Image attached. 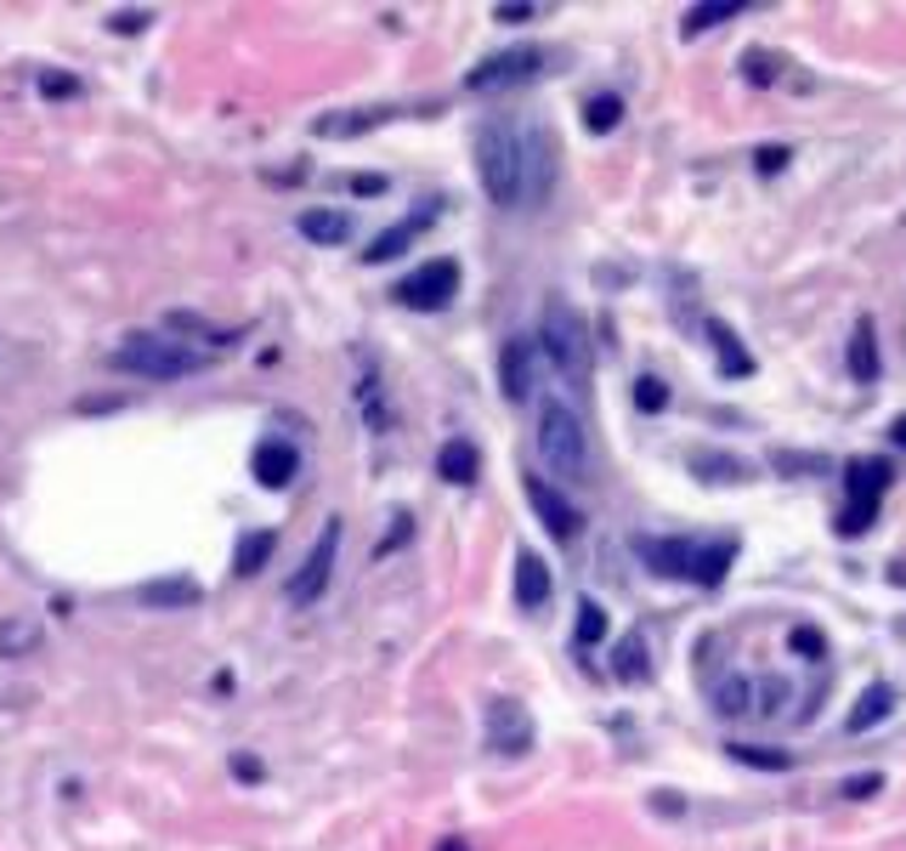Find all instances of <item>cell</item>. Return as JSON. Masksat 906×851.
<instances>
[{
  "instance_id": "obj_19",
  "label": "cell",
  "mask_w": 906,
  "mask_h": 851,
  "mask_svg": "<svg viewBox=\"0 0 906 851\" xmlns=\"http://www.w3.org/2000/svg\"><path fill=\"white\" fill-rule=\"evenodd\" d=\"M516 602H521L527 613L550 602V568H544V556H532V551L516 556Z\"/></svg>"
},
{
  "instance_id": "obj_1",
  "label": "cell",
  "mask_w": 906,
  "mask_h": 851,
  "mask_svg": "<svg viewBox=\"0 0 906 851\" xmlns=\"http://www.w3.org/2000/svg\"><path fill=\"white\" fill-rule=\"evenodd\" d=\"M477 177L488 188L493 205H527V154H521V131L511 120H488L477 131Z\"/></svg>"
},
{
  "instance_id": "obj_40",
  "label": "cell",
  "mask_w": 906,
  "mask_h": 851,
  "mask_svg": "<svg viewBox=\"0 0 906 851\" xmlns=\"http://www.w3.org/2000/svg\"><path fill=\"white\" fill-rule=\"evenodd\" d=\"M41 91H46V97H74L80 86H74V80H62V75H46V80H41Z\"/></svg>"
},
{
  "instance_id": "obj_33",
  "label": "cell",
  "mask_w": 906,
  "mask_h": 851,
  "mask_svg": "<svg viewBox=\"0 0 906 851\" xmlns=\"http://www.w3.org/2000/svg\"><path fill=\"white\" fill-rule=\"evenodd\" d=\"M748 704H754V681H743V676L720 681V693H714V710H720V715H743Z\"/></svg>"
},
{
  "instance_id": "obj_15",
  "label": "cell",
  "mask_w": 906,
  "mask_h": 851,
  "mask_svg": "<svg viewBox=\"0 0 906 851\" xmlns=\"http://www.w3.org/2000/svg\"><path fill=\"white\" fill-rule=\"evenodd\" d=\"M137 597H142V608H153V613H176V608L205 602V585H198L193 574H159V579L142 585Z\"/></svg>"
},
{
  "instance_id": "obj_35",
  "label": "cell",
  "mask_w": 906,
  "mask_h": 851,
  "mask_svg": "<svg viewBox=\"0 0 906 851\" xmlns=\"http://www.w3.org/2000/svg\"><path fill=\"white\" fill-rule=\"evenodd\" d=\"M793 653H804V659H811V665H816V659H822V653H827V642H822V631H816V625H799V631H793Z\"/></svg>"
},
{
  "instance_id": "obj_43",
  "label": "cell",
  "mask_w": 906,
  "mask_h": 851,
  "mask_svg": "<svg viewBox=\"0 0 906 851\" xmlns=\"http://www.w3.org/2000/svg\"><path fill=\"white\" fill-rule=\"evenodd\" d=\"M890 443H895V449H906V415H895V420H890Z\"/></svg>"
},
{
  "instance_id": "obj_36",
  "label": "cell",
  "mask_w": 906,
  "mask_h": 851,
  "mask_svg": "<svg viewBox=\"0 0 906 851\" xmlns=\"http://www.w3.org/2000/svg\"><path fill=\"white\" fill-rule=\"evenodd\" d=\"M884 790V778L879 772H861V778H845V790H838V795H845V801H867V795H879Z\"/></svg>"
},
{
  "instance_id": "obj_23",
  "label": "cell",
  "mask_w": 906,
  "mask_h": 851,
  "mask_svg": "<svg viewBox=\"0 0 906 851\" xmlns=\"http://www.w3.org/2000/svg\"><path fill=\"white\" fill-rule=\"evenodd\" d=\"M731 563H736V540H709V545L697 540V556H691V579H697V585H720Z\"/></svg>"
},
{
  "instance_id": "obj_7",
  "label": "cell",
  "mask_w": 906,
  "mask_h": 851,
  "mask_svg": "<svg viewBox=\"0 0 906 851\" xmlns=\"http://www.w3.org/2000/svg\"><path fill=\"white\" fill-rule=\"evenodd\" d=\"M391 296L402 307H414V313H443L454 296H459V261H425V268H414L409 279H397Z\"/></svg>"
},
{
  "instance_id": "obj_8",
  "label": "cell",
  "mask_w": 906,
  "mask_h": 851,
  "mask_svg": "<svg viewBox=\"0 0 906 851\" xmlns=\"http://www.w3.org/2000/svg\"><path fill=\"white\" fill-rule=\"evenodd\" d=\"M544 46H511V52H493V57H482L471 75H465V86L471 91H511V86H521V80H532L544 69Z\"/></svg>"
},
{
  "instance_id": "obj_22",
  "label": "cell",
  "mask_w": 906,
  "mask_h": 851,
  "mask_svg": "<svg viewBox=\"0 0 906 851\" xmlns=\"http://www.w3.org/2000/svg\"><path fill=\"white\" fill-rule=\"evenodd\" d=\"M850 381H861V386H872L879 381V330H872V318H861L856 324V336H850Z\"/></svg>"
},
{
  "instance_id": "obj_10",
  "label": "cell",
  "mask_w": 906,
  "mask_h": 851,
  "mask_svg": "<svg viewBox=\"0 0 906 851\" xmlns=\"http://www.w3.org/2000/svg\"><path fill=\"white\" fill-rule=\"evenodd\" d=\"M527 488V506L539 511V522L555 534V540H578V529H584V517H578V506L561 495V488L550 483V477H527L521 483Z\"/></svg>"
},
{
  "instance_id": "obj_39",
  "label": "cell",
  "mask_w": 906,
  "mask_h": 851,
  "mask_svg": "<svg viewBox=\"0 0 906 851\" xmlns=\"http://www.w3.org/2000/svg\"><path fill=\"white\" fill-rule=\"evenodd\" d=\"M28 642H35V631H23V625H18V631H12V625H0V647H7V653H12V647H28Z\"/></svg>"
},
{
  "instance_id": "obj_5",
  "label": "cell",
  "mask_w": 906,
  "mask_h": 851,
  "mask_svg": "<svg viewBox=\"0 0 906 851\" xmlns=\"http://www.w3.org/2000/svg\"><path fill=\"white\" fill-rule=\"evenodd\" d=\"M890 483H895V466L884 461V454H861V461L845 466V511H838L833 529L856 540L872 529V517H879V500L890 495Z\"/></svg>"
},
{
  "instance_id": "obj_44",
  "label": "cell",
  "mask_w": 906,
  "mask_h": 851,
  "mask_svg": "<svg viewBox=\"0 0 906 851\" xmlns=\"http://www.w3.org/2000/svg\"><path fill=\"white\" fill-rule=\"evenodd\" d=\"M436 851H471V846H465V840H436Z\"/></svg>"
},
{
  "instance_id": "obj_20",
  "label": "cell",
  "mask_w": 906,
  "mask_h": 851,
  "mask_svg": "<svg viewBox=\"0 0 906 851\" xmlns=\"http://www.w3.org/2000/svg\"><path fill=\"white\" fill-rule=\"evenodd\" d=\"M890 710H895V687H890V681H872L867 693L856 699V710L845 715V727H850V733H872Z\"/></svg>"
},
{
  "instance_id": "obj_4",
  "label": "cell",
  "mask_w": 906,
  "mask_h": 851,
  "mask_svg": "<svg viewBox=\"0 0 906 851\" xmlns=\"http://www.w3.org/2000/svg\"><path fill=\"white\" fill-rule=\"evenodd\" d=\"M539 454H544V466L555 477H566V483L589 477V432H584V415L573 404L550 398L539 409Z\"/></svg>"
},
{
  "instance_id": "obj_11",
  "label": "cell",
  "mask_w": 906,
  "mask_h": 851,
  "mask_svg": "<svg viewBox=\"0 0 906 851\" xmlns=\"http://www.w3.org/2000/svg\"><path fill=\"white\" fill-rule=\"evenodd\" d=\"M521 154H527V205H544L550 188H555V137L544 125H527Z\"/></svg>"
},
{
  "instance_id": "obj_41",
  "label": "cell",
  "mask_w": 906,
  "mask_h": 851,
  "mask_svg": "<svg viewBox=\"0 0 906 851\" xmlns=\"http://www.w3.org/2000/svg\"><path fill=\"white\" fill-rule=\"evenodd\" d=\"M532 12H539V7H498L493 18H498V23H527Z\"/></svg>"
},
{
  "instance_id": "obj_21",
  "label": "cell",
  "mask_w": 906,
  "mask_h": 851,
  "mask_svg": "<svg viewBox=\"0 0 906 851\" xmlns=\"http://www.w3.org/2000/svg\"><path fill=\"white\" fill-rule=\"evenodd\" d=\"M273 545H278V534H273V529L239 534V545H232V574H239V579H255L266 563H273Z\"/></svg>"
},
{
  "instance_id": "obj_12",
  "label": "cell",
  "mask_w": 906,
  "mask_h": 851,
  "mask_svg": "<svg viewBox=\"0 0 906 851\" xmlns=\"http://www.w3.org/2000/svg\"><path fill=\"white\" fill-rule=\"evenodd\" d=\"M634 556L657 574V579H691V556L697 540H657V534H634Z\"/></svg>"
},
{
  "instance_id": "obj_26",
  "label": "cell",
  "mask_w": 906,
  "mask_h": 851,
  "mask_svg": "<svg viewBox=\"0 0 906 851\" xmlns=\"http://www.w3.org/2000/svg\"><path fill=\"white\" fill-rule=\"evenodd\" d=\"M300 234L312 245H346L352 239V216L346 211H300Z\"/></svg>"
},
{
  "instance_id": "obj_3",
  "label": "cell",
  "mask_w": 906,
  "mask_h": 851,
  "mask_svg": "<svg viewBox=\"0 0 906 851\" xmlns=\"http://www.w3.org/2000/svg\"><path fill=\"white\" fill-rule=\"evenodd\" d=\"M539 347H544V358H550V370L573 386V392H584L589 386V370H595V347H589V324L566 307L561 296L544 307V330H539Z\"/></svg>"
},
{
  "instance_id": "obj_13",
  "label": "cell",
  "mask_w": 906,
  "mask_h": 851,
  "mask_svg": "<svg viewBox=\"0 0 906 851\" xmlns=\"http://www.w3.org/2000/svg\"><path fill=\"white\" fill-rule=\"evenodd\" d=\"M532 375H539V347H532L527 336L505 341V352H498V386H505L511 404L532 398Z\"/></svg>"
},
{
  "instance_id": "obj_14",
  "label": "cell",
  "mask_w": 906,
  "mask_h": 851,
  "mask_svg": "<svg viewBox=\"0 0 906 851\" xmlns=\"http://www.w3.org/2000/svg\"><path fill=\"white\" fill-rule=\"evenodd\" d=\"M295 472H300V449H295V443H284V438L255 443V454H250V477H255L261 488H289Z\"/></svg>"
},
{
  "instance_id": "obj_17",
  "label": "cell",
  "mask_w": 906,
  "mask_h": 851,
  "mask_svg": "<svg viewBox=\"0 0 906 851\" xmlns=\"http://www.w3.org/2000/svg\"><path fill=\"white\" fill-rule=\"evenodd\" d=\"M709 347H714V358H720V375L725 381H748L754 375V352L736 341V330L725 318H709Z\"/></svg>"
},
{
  "instance_id": "obj_9",
  "label": "cell",
  "mask_w": 906,
  "mask_h": 851,
  "mask_svg": "<svg viewBox=\"0 0 906 851\" xmlns=\"http://www.w3.org/2000/svg\"><path fill=\"white\" fill-rule=\"evenodd\" d=\"M488 749L493 756H527L532 749V715L516 699H488Z\"/></svg>"
},
{
  "instance_id": "obj_37",
  "label": "cell",
  "mask_w": 906,
  "mask_h": 851,
  "mask_svg": "<svg viewBox=\"0 0 906 851\" xmlns=\"http://www.w3.org/2000/svg\"><path fill=\"white\" fill-rule=\"evenodd\" d=\"M788 159H793V154H788L782 143H770V148H759V154H754V166H759L765 177H777V171L788 166Z\"/></svg>"
},
{
  "instance_id": "obj_30",
  "label": "cell",
  "mask_w": 906,
  "mask_h": 851,
  "mask_svg": "<svg viewBox=\"0 0 906 851\" xmlns=\"http://www.w3.org/2000/svg\"><path fill=\"white\" fill-rule=\"evenodd\" d=\"M618 120H623V97H612V91H600V97H589V103H584V125L595 131V137L618 131Z\"/></svg>"
},
{
  "instance_id": "obj_18",
  "label": "cell",
  "mask_w": 906,
  "mask_h": 851,
  "mask_svg": "<svg viewBox=\"0 0 906 851\" xmlns=\"http://www.w3.org/2000/svg\"><path fill=\"white\" fill-rule=\"evenodd\" d=\"M477 472H482V449L471 438H448L443 449H436V477H443V483L465 488V483H477Z\"/></svg>"
},
{
  "instance_id": "obj_16",
  "label": "cell",
  "mask_w": 906,
  "mask_h": 851,
  "mask_svg": "<svg viewBox=\"0 0 906 851\" xmlns=\"http://www.w3.org/2000/svg\"><path fill=\"white\" fill-rule=\"evenodd\" d=\"M431 222H436V205H425V211H414V216H402L397 227H386V234H375V245L363 250V261H391V256H402V250H409V245L425 234Z\"/></svg>"
},
{
  "instance_id": "obj_25",
  "label": "cell",
  "mask_w": 906,
  "mask_h": 851,
  "mask_svg": "<svg viewBox=\"0 0 906 851\" xmlns=\"http://www.w3.org/2000/svg\"><path fill=\"white\" fill-rule=\"evenodd\" d=\"M391 109H357V114H323L312 120V137H363L368 125H386Z\"/></svg>"
},
{
  "instance_id": "obj_38",
  "label": "cell",
  "mask_w": 906,
  "mask_h": 851,
  "mask_svg": "<svg viewBox=\"0 0 906 851\" xmlns=\"http://www.w3.org/2000/svg\"><path fill=\"white\" fill-rule=\"evenodd\" d=\"M148 23H153L148 12H114V18H108L114 35H137V29H148Z\"/></svg>"
},
{
  "instance_id": "obj_29",
  "label": "cell",
  "mask_w": 906,
  "mask_h": 851,
  "mask_svg": "<svg viewBox=\"0 0 906 851\" xmlns=\"http://www.w3.org/2000/svg\"><path fill=\"white\" fill-rule=\"evenodd\" d=\"M743 12H748V0H709V7H691L686 12V41L702 35V29H714V23H725V18H743Z\"/></svg>"
},
{
  "instance_id": "obj_27",
  "label": "cell",
  "mask_w": 906,
  "mask_h": 851,
  "mask_svg": "<svg viewBox=\"0 0 906 851\" xmlns=\"http://www.w3.org/2000/svg\"><path fill=\"white\" fill-rule=\"evenodd\" d=\"M612 676L618 681H652V659H646V636L641 631H629L612 653Z\"/></svg>"
},
{
  "instance_id": "obj_24",
  "label": "cell",
  "mask_w": 906,
  "mask_h": 851,
  "mask_svg": "<svg viewBox=\"0 0 906 851\" xmlns=\"http://www.w3.org/2000/svg\"><path fill=\"white\" fill-rule=\"evenodd\" d=\"M702 483H743L748 477V466L736 461V454H725V449H691V461H686Z\"/></svg>"
},
{
  "instance_id": "obj_2",
  "label": "cell",
  "mask_w": 906,
  "mask_h": 851,
  "mask_svg": "<svg viewBox=\"0 0 906 851\" xmlns=\"http://www.w3.org/2000/svg\"><path fill=\"white\" fill-rule=\"evenodd\" d=\"M205 364H210L205 352H193L187 341H171V336H125L108 352V370L137 375V381H182V375L205 370Z\"/></svg>"
},
{
  "instance_id": "obj_31",
  "label": "cell",
  "mask_w": 906,
  "mask_h": 851,
  "mask_svg": "<svg viewBox=\"0 0 906 851\" xmlns=\"http://www.w3.org/2000/svg\"><path fill=\"white\" fill-rule=\"evenodd\" d=\"M600 642H607V608H600V602H578L573 647H600Z\"/></svg>"
},
{
  "instance_id": "obj_28",
  "label": "cell",
  "mask_w": 906,
  "mask_h": 851,
  "mask_svg": "<svg viewBox=\"0 0 906 851\" xmlns=\"http://www.w3.org/2000/svg\"><path fill=\"white\" fill-rule=\"evenodd\" d=\"M770 466H777L782 477H822V472H833L827 454H811V449H777V454H770Z\"/></svg>"
},
{
  "instance_id": "obj_34",
  "label": "cell",
  "mask_w": 906,
  "mask_h": 851,
  "mask_svg": "<svg viewBox=\"0 0 906 851\" xmlns=\"http://www.w3.org/2000/svg\"><path fill=\"white\" fill-rule=\"evenodd\" d=\"M634 409H641V415L668 409V381H657V375H641V381H634Z\"/></svg>"
},
{
  "instance_id": "obj_6",
  "label": "cell",
  "mask_w": 906,
  "mask_h": 851,
  "mask_svg": "<svg viewBox=\"0 0 906 851\" xmlns=\"http://www.w3.org/2000/svg\"><path fill=\"white\" fill-rule=\"evenodd\" d=\"M334 556H341V522H323V534L312 540V551L300 556V568L289 574V585H284V597H289V608H312L323 591H329V574H334Z\"/></svg>"
},
{
  "instance_id": "obj_42",
  "label": "cell",
  "mask_w": 906,
  "mask_h": 851,
  "mask_svg": "<svg viewBox=\"0 0 906 851\" xmlns=\"http://www.w3.org/2000/svg\"><path fill=\"white\" fill-rule=\"evenodd\" d=\"M352 193H386V177H352Z\"/></svg>"
},
{
  "instance_id": "obj_32",
  "label": "cell",
  "mask_w": 906,
  "mask_h": 851,
  "mask_svg": "<svg viewBox=\"0 0 906 851\" xmlns=\"http://www.w3.org/2000/svg\"><path fill=\"white\" fill-rule=\"evenodd\" d=\"M731 756L743 761V767H765V772H788L793 756H782V749H765V744H731Z\"/></svg>"
}]
</instances>
